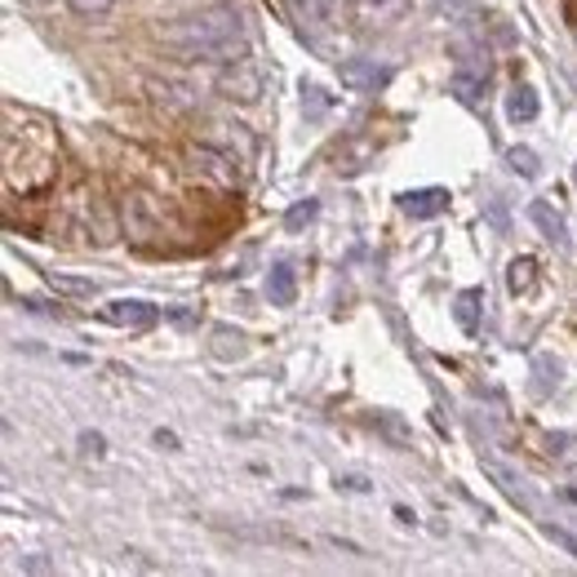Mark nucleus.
<instances>
[{
  "label": "nucleus",
  "instance_id": "nucleus-1",
  "mask_svg": "<svg viewBox=\"0 0 577 577\" xmlns=\"http://www.w3.org/2000/svg\"><path fill=\"white\" fill-rule=\"evenodd\" d=\"M160 45L191 63H236L245 58V19L236 5H209L160 27Z\"/></svg>",
  "mask_w": 577,
  "mask_h": 577
},
{
  "label": "nucleus",
  "instance_id": "nucleus-2",
  "mask_svg": "<svg viewBox=\"0 0 577 577\" xmlns=\"http://www.w3.org/2000/svg\"><path fill=\"white\" fill-rule=\"evenodd\" d=\"M5 187L19 196L45 191L58 174V138L49 130V121L19 107H5Z\"/></svg>",
  "mask_w": 577,
  "mask_h": 577
},
{
  "label": "nucleus",
  "instance_id": "nucleus-3",
  "mask_svg": "<svg viewBox=\"0 0 577 577\" xmlns=\"http://www.w3.org/2000/svg\"><path fill=\"white\" fill-rule=\"evenodd\" d=\"M337 80L346 89H356V93H378L387 80H391V67H382L378 58H346L337 67Z\"/></svg>",
  "mask_w": 577,
  "mask_h": 577
},
{
  "label": "nucleus",
  "instance_id": "nucleus-4",
  "mask_svg": "<svg viewBox=\"0 0 577 577\" xmlns=\"http://www.w3.org/2000/svg\"><path fill=\"white\" fill-rule=\"evenodd\" d=\"M102 320L115 324V329H152L160 320V307L143 302V298H115L102 307Z\"/></svg>",
  "mask_w": 577,
  "mask_h": 577
},
{
  "label": "nucleus",
  "instance_id": "nucleus-5",
  "mask_svg": "<svg viewBox=\"0 0 577 577\" xmlns=\"http://www.w3.org/2000/svg\"><path fill=\"white\" fill-rule=\"evenodd\" d=\"M413 0H352V14L360 27H391L409 14Z\"/></svg>",
  "mask_w": 577,
  "mask_h": 577
},
{
  "label": "nucleus",
  "instance_id": "nucleus-6",
  "mask_svg": "<svg viewBox=\"0 0 577 577\" xmlns=\"http://www.w3.org/2000/svg\"><path fill=\"white\" fill-rule=\"evenodd\" d=\"M448 209V191L444 187H422V191H404L400 196V213L409 218H440Z\"/></svg>",
  "mask_w": 577,
  "mask_h": 577
},
{
  "label": "nucleus",
  "instance_id": "nucleus-7",
  "mask_svg": "<svg viewBox=\"0 0 577 577\" xmlns=\"http://www.w3.org/2000/svg\"><path fill=\"white\" fill-rule=\"evenodd\" d=\"M231 71L222 76V89H226V98H245V102H254L258 93H263V80H258V71L245 63V58H236V63H226Z\"/></svg>",
  "mask_w": 577,
  "mask_h": 577
},
{
  "label": "nucleus",
  "instance_id": "nucleus-8",
  "mask_svg": "<svg viewBox=\"0 0 577 577\" xmlns=\"http://www.w3.org/2000/svg\"><path fill=\"white\" fill-rule=\"evenodd\" d=\"M529 218L542 226V236L555 245V249H568V222L559 209H551V200H533L529 204Z\"/></svg>",
  "mask_w": 577,
  "mask_h": 577
},
{
  "label": "nucleus",
  "instance_id": "nucleus-9",
  "mask_svg": "<svg viewBox=\"0 0 577 577\" xmlns=\"http://www.w3.org/2000/svg\"><path fill=\"white\" fill-rule=\"evenodd\" d=\"M485 89H489V71H480V67H457L453 80H448V93L457 102H467V107H476L485 98Z\"/></svg>",
  "mask_w": 577,
  "mask_h": 577
},
{
  "label": "nucleus",
  "instance_id": "nucleus-10",
  "mask_svg": "<svg viewBox=\"0 0 577 577\" xmlns=\"http://www.w3.org/2000/svg\"><path fill=\"white\" fill-rule=\"evenodd\" d=\"M480 307H485V289H462L453 298V320L462 333H480Z\"/></svg>",
  "mask_w": 577,
  "mask_h": 577
},
{
  "label": "nucleus",
  "instance_id": "nucleus-11",
  "mask_svg": "<svg viewBox=\"0 0 577 577\" xmlns=\"http://www.w3.org/2000/svg\"><path fill=\"white\" fill-rule=\"evenodd\" d=\"M267 298H271V307H293V298H298V276H293L289 263H276V267L267 271Z\"/></svg>",
  "mask_w": 577,
  "mask_h": 577
},
{
  "label": "nucleus",
  "instance_id": "nucleus-12",
  "mask_svg": "<svg viewBox=\"0 0 577 577\" xmlns=\"http://www.w3.org/2000/svg\"><path fill=\"white\" fill-rule=\"evenodd\" d=\"M537 89L533 85H515L511 93H507V121L511 125H529V121H537Z\"/></svg>",
  "mask_w": 577,
  "mask_h": 577
},
{
  "label": "nucleus",
  "instance_id": "nucleus-13",
  "mask_svg": "<svg viewBox=\"0 0 577 577\" xmlns=\"http://www.w3.org/2000/svg\"><path fill=\"white\" fill-rule=\"evenodd\" d=\"M533 271H537L533 258H515V263L507 267V289H511V293H533V285H537Z\"/></svg>",
  "mask_w": 577,
  "mask_h": 577
},
{
  "label": "nucleus",
  "instance_id": "nucleus-14",
  "mask_svg": "<svg viewBox=\"0 0 577 577\" xmlns=\"http://www.w3.org/2000/svg\"><path fill=\"white\" fill-rule=\"evenodd\" d=\"M507 165H511V174H520V178H537V156H533L529 147H511V152H507Z\"/></svg>",
  "mask_w": 577,
  "mask_h": 577
},
{
  "label": "nucleus",
  "instance_id": "nucleus-15",
  "mask_svg": "<svg viewBox=\"0 0 577 577\" xmlns=\"http://www.w3.org/2000/svg\"><path fill=\"white\" fill-rule=\"evenodd\" d=\"M49 285H54L58 293H76V298H93V293H98V285H93V280H80V276H49Z\"/></svg>",
  "mask_w": 577,
  "mask_h": 577
},
{
  "label": "nucleus",
  "instance_id": "nucleus-16",
  "mask_svg": "<svg viewBox=\"0 0 577 577\" xmlns=\"http://www.w3.org/2000/svg\"><path fill=\"white\" fill-rule=\"evenodd\" d=\"M315 213H320V200H302V204H293V209L285 213V226H289V231H302Z\"/></svg>",
  "mask_w": 577,
  "mask_h": 577
},
{
  "label": "nucleus",
  "instance_id": "nucleus-17",
  "mask_svg": "<svg viewBox=\"0 0 577 577\" xmlns=\"http://www.w3.org/2000/svg\"><path fill=\"white\" fill-rule=\"evenodd\" d=\"M67 5H71V14H80V19H102V14H111L115 0H67Z\"/></svg>",
  "mask_w": 577,
  "mask_h": 577
},
{
  "label": "nucleus",
  "instance_id": "nucleus-18",
  "mask_svg": "<svg viewBox=\"0 0 577 577\" xmlns=\"http://www.w3.org/2000/svg\"><path fill=\"white\" fill-rule=\"evenodd\" d=\"M546 537H555L559 546H568V551L577 555V537H573V533H564V529H555V524H546Z\"/></svg>",
  "mask_w": 577,
  "mask_h": 577
},
{
  "label": "nucleus",
  "instance_id": "nucleus-19",
  "mask_svg": "<svg viewBox=\"0 0 577 577\" xmlns=\"http://www.w3.org/2000/svg\"><path fill=\"white\" fill-rule=\"evenodd\" d=\"M337 489H352V493H365V489H369V480H360V476H342V480H337Z\"/></svg>",
  "mask_w": 577,
  "mask_h": 577
},
{
  "label": "nucleus",
  "instance_id": "nucleus-20",
  "mask_svg": "<svg viewBox=\"0 0 577 577\" xmlns=\"http://www.w3.org/2000/svg\"><path fill=\"white\" fill-rule=\"evenodd\" d=\"M80 444H85L89 453H102V435H89V431H85V435H80Z\"/></svg>",
  "mask_w": 577,
  "mask_h": 577
},
{
  "label": "nucleus",
  "instance_id": "nucleus-21",
  "mask_svg": "<svg viewBox=\"0 0 577 577\" xmlns=\"http://www.w3.org/2000/svg\"><path fill=\"white\" fill-rule=\"evenodd\" d=\"M156 444H165V448H178V440H174L169 431H156Z\"/></svg>",
  "mask_w": 577,
  "mask_h": 577
},
{
  "label": "nucleus",
  "instance_id": "nucleus-22",
  "mask_svg": "<svg viewBox=\"0 0 577 577\" xmlns=\"http://www.w3.org/2000/svg\"><path fill=\"white\" fill-rule=\"evenodd\" d=\"M573 187H577V165H573Z\"/></svg>",
  "mask_w": 577,
  "mask_h": 577
}]
</instances>
